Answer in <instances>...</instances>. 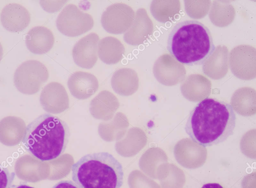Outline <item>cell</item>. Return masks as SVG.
<instances>
[{"instance_id": "cell-17", "label": "cell", "mask_w": 256, "mask_h": 188, "mask_svg": "<svg viewBox=\"0 0 256 188\" xmlns=\"http://www.w3.org/2000/svg\"><path fill=\"white\" fill-rule=\"evenodd\" d=\"M242 188H256V172L248 174L242 180Z\"/></svg>"}, {"instance_id": "cell-19", "label": "cell", "mask_w": 256, "mask_h": 188, "mask_svg": "<svg viewBox=\"0 0 256 188\" xmlns=\"http://www.w3.org/2000/svg\"><path fill=\"white\" fill-rule=\"evenodd\" d=\"M202 188H224L218 183H208L202 186Z\"/></svg>"}, {"instance_id": "cell-4", "label": "cell", "mask_w": 256, "mask_h": 188, "mask_svg": "<svg viewBox=\"0 0 256 188\" xmlns=\"http://www.w3.org/2000/svg\"><path fill=\"white\" fill-rule=\"evenodd\" d=\"M73 182L80 188H120L123 184L122 164L106 152L88 154L72 166Z\"/></svg>"}, {"instance_id": "cell-13", "label": "cell", "mask_w": 256, "mask_h": 188, "mask_svg": "<svg viewBox=\"0 0 256 188\" xmlns=\"http://www.w3.org/2000/svg\"><path fill=\"white\" fill-rule=\"evenodd\" d=\"M124 47L121 42L112 36H106L99 40L98 54L100 60L108 64H116L123 58Z\"/></svg>"}, {"instance_id": "cell-7", "label": "cell", "mask_w": 256, "mask_h": 188, "mask_svg": "<svg viewBox=\"0 0 256 188\" xmlns=\"http://www.w3.org/2000/svg\"><path fill=\"white\" fill-rule=\"evenodd\" d=\"M134 18V12L128 5L116 3L109 6L101 16L103 28L108 33H124L130 26Z\"/></svg>"}, {"instance_id": "cell-12", "label": "cell", "mask_w": 256, "mask_h": 188, "mask_svg": "<svg viewBox=\"0 0 256 188\" xmlns=\"http://www.w3.org/2000/svg\"><path fill=\"white\" fill-rule=\"evenodd\" d=\"M148 24V18L145 10L142 8L137 10L132 25L124 33V40L132 46L142 44L149 32Z\"/></svg>"}, {"instance_id": "cell-18", "label": "cell", "mask_w": 256, "mask_h": 188, "mask_svg": "<svg viewBox=\"0 0 256 188\" xmlns=\"http://www.w3.org/2000/svg\"><path fill=\"white\" fill-rule=\"evenodd\" d=\"M52 188H80L76 184L71 180H61Z\"/></svg>"}, {"instance_id": "cell-16", "label": "cell", "mask_w": 256, "mask_h": 188, "mask_svg": "<svg viewBox=\"0 0 256 188\" xmlns=\"http://www.w3.org/2000/svg\"><path fill=\"white\" fill-rule=\"evenodd\" d=\"M67 2L66 0H40V3L45 11L54 13L59 10Z\"/></svg>"}, {"instance_id": "cell-14", "label": "cell", "mask_w": 256, "mask_h": 188, "mask_svg": "<svg viewBox=\"0 0 256 188\" xmlns=\"http://www.w3.org/2000/svg\"><path fill=\"white\" fill-rule=\"evenodd\" d=\"M113 89L121 94H129L136 91L138 86L136 72L130 68H121L114 72L111 78Z\"/></svg>"}, {"instance_id": "cell-20", "label": "cell", "mask_w": 256, "mask_h": 188, "mask_svg": "<svg viewBox=\"0 0 256 188\" xmlns=\"http://www.w3.org/2000/svg\"><path fill=\"white\" fill-rule=\"evenodd\" d=\"M11 188H34L26 184H20L19 185H12Z\"/></svg>"}, {"instance_id": "cell-11", "label": "cell", "mask_w": 256, "mask_h": 188, "mask_svg": "<svg viewBox=\"0 0 256 188\" xmlns=\"http://www.w3.org/2000/svg\"><path fill=\"white\" fill-rule=\"evenodd\" d=\"M26 44L32 53L42 54L48 52L53 46L54 38L52 31L43 26L32 28L26 36Z\"/></svg>"}, {"instance_id": "cell-1", "label": "cell", "mask_w": 256, "mask_h": 188, "mask_svg": "<svg viewBox=\"0 0 256 188\" xmlns=\"http://www.w3.org/2000/svg\"><path fill=\"white\" fill-rule=\"evenodd\" d=\"M236 116L232 106L224 101L208 98L190 111L185 131L202 146L216 145L233 134Z\"/></svg>"}, {"instance_id": "cell-6", "label": "cell", "mask_w": 256, "mask_h": 188, "mask_svg": "<svg viewBox=\"0 0 256 188\" xmlns=\"http://www.w3.org/2000/svg\"><path fill=\"white\" fill-rule=\"evenodd\" d=\"M56 26L63 34L74 37L91 30L94 26V20L90 14L80 10L74 4H69L59 14Z\"/></svg>"}, {"instance_id": "cell-15", "label": "cell", "mask_w": 256, "mask_h": 188, "mask_svg": "<svg viewBox=\"0 0 256 188\" xmlns=\"http://www.w3.org/2000/svg\"><path fill=\"white\" fill-rule=\"evenodd\" d=\"M15 176L0 162V188H11Z\"/></svg>"}, {"instance_id": "cell-5", "label": "cell", "mask_w": 256, "mask_h": 188, "mask_svg": "<svg viewBox=\"0 0 256 188\" xmlns=\"http://www.w3.org/2000/svg\"><path fill=\"white\" fill-rule=\"evenodd\" d=\"M49 74L46 67L37 60L22 62L14 72V82L16 87L24 94H34L47 81Z\"/></svg>"}, {"instance_id": "cell-10", "label": "cell", "mask_w": 256, "mask_h": 188, "mask_svg": "<svg viewBox=\"0 0 256 188\" xmlns=\"http://www.w3.org/2000/svg\"><path fill=\"white\" fill-rule=\"evenodd\" d=\"M68 87L72 94L78 98H86L92 94L98 87L96 78L92 74L76 72L68 80Z\"/></svg>"}, {"instance_id": "cell-3", "label": "cell", "mask_w": 256, "mask_h": 188, "mask_svg": "<svg viewBox=\"0 0 256 188\" xmlns=\"http://www.w3.org/2000/svg\"><path fill=\"white\" fill-rule=\"evenodd\" d=\"M70 134L65 121L46 113L27 125L22 143L26 150L36 158L50 161L64 153Z\"/></svg>"}, {"instance_id": "cell-8", "label": "cell", "mask_w": 256, "mask_h": 188, "mask_svg": "<svg viewBox=\"0 0 256 188\" xmlns=\"http://www.w3.org/2000/svg\"><path fill=\"white\" fill-rule=\"evenodd\" d=\"M98 36L92 32L78 41L72 48V57L75 64L84 68H91L98 60Z\"/></svg>"}, {"instance_id": "cell-2", "label": "cell", "mask_w": 256, "mask_h": 188, "mask_svg": "<svg viewBox=\"0 0 256 188\" xmlns=\"http://www.w3.org/2000/svg\"><path fill=\"white\" fill-rule=\"evenodd\" d=\"M215 48L209 28L196 20L178 22L168 36L167 50L170 56L188 66L204 64L213 54Z\"/></svg>"}, {"instance_id": "cell-21", "label": "cell", "mask_w": 256, "mask_h": 188, "mask_svg": "<svg viewBox=\"0 0 256 188\" xmlns=\"http://www.w3.org/2000/svg\"><path fill=\"white\" fill-rule=\"evenodd\" d=\"M3 55V48L0 42V61L1 60Z\"/></svg>"}, {"instance_id": "cell-9", "label": "cell", "mask_w": 256, "mask_h": 188, "mask_svg": "<svg viewBox=\"0 0 256 188\" xmlns=\"http://www.w3.org/2000/svg\"><path fill=\"white\" fill-rule=\"evenodd\" d=\"M30 20L28 11L22 6L12 3L2 10L0 21L2 26L10 32H19L25 29Z\"/></svg>"}]
</instances>
